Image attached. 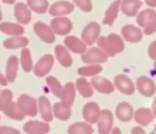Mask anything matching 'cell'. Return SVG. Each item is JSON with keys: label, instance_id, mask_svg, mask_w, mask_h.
Wrapping results in <instances>:
<instances>
[{"label": "cell", "instance_id": "37", "mask_svg": "<svg viewBox=\"0 0 156 134\" xmlns=\"http://www.w3.org/2000/svg\"><path fill=\"white\" fill-rule=\"evenodd\" d=\"M13 94L10 89H3L0 92V111H4L12 103Z\"/></svg>", "mask_w": 156, "mask_h": 134}, {"label": "cell", "instance_id": "22", "mask_svg": "<svg viewBox=\"0 0 156 134\" xmlns=\"http://www.w3.org/2000/svg\"><path fill=\"white\" fill-rule=\"evenodd\" d=\"M141 5L142 2L140 0H122L120 4L122 13L129 17L135 16Z\"/></svg>", "mask_w": 156, "mask_h": 134}, {"label": "cell", "instance_id": "25", "mask_svg": "<svg viewBox=\"0 0 156 134\" xmlns=\"http://www.w3.org/2000/svg\"><path fill=\"white\" fill-rule=\"evenodd\" d=\"M19 61L15 56H12L9 58L8 63L5 67V77L10 83H13L17 77V71H18Z\"/></svg>", "mask_w": 156, "mask_h": 134}, {"label": "cell", "instance_id": "4", "mask_svg": "<svg viewBox=\"0 0 156 134\" xmlns=\"http://www.w3.org/2000/svg\"><path fill=\"white\" fill-rule=\"evenodd\" d=\"M54 64V58L51 54H45L38 60V62L36 63V65L34 66V71L35 76L39 77H45L46 74H49V71L51 70L52 66Z\"/></svg>", "mask_w": 156, "mask_h": 134}, {"label": "cell", "instance_id": "43", "mask_svg": "<svg viewBox=\"0 0 156 134\" xmlns=\"http://www.w3.org/2000/svg\"><path fill=\"white\" fill-rule=\"evenodd\" d=\"M132 133H141V134H144V130H141V128L140 127H135V128H133V130H132Z\"/></svg>", "mask_w": 156, "mask_h": 134}, {"label": "cell", "instance_id": "48", "mask_svg": "<svg viewBox=\"0 0 156 134\" xmlns=\"http://www.w3.org/2000/svg\"><path fill=\"white\" fill-rule=\"evenodd\" d=\"M2 19V13H1V10H0V20Z\"/></svg>", "mask_w": 156, "mask_h": 134}, {"label": "cell", "instance_id": "39", "mask_svg": "<svg viewBox=\"0 0 156 134\" xmlns=\"http://www.w3.org/2000/svg\"><path fill=\"white\" fill-rule=\"evenodd\" d=\"M148 52H149V56H150V58L152 59V60L156 61V41L151 43V45L149 46Z\"/></svg>", "mask_w": 156, "mask_h": 134}, {"label": "cell", "instance_id": "10", "mask_svg": "<svg viewBox=\"0 0 156 134\" xmlns=\"http://www.w3.org/2000/svg\"><path fill=\"white\" fill-rule=\"evenodd\" d=\"M91 85L96 91H98L99 93L102 94H111L115 89V84L111 82L109 80H107L104 77H99V76H94L91 78Z\"/></svg>", "mask_w": 156, "mask_h": 134}, {"label": "cell", "instance_id": "31", "mask_svg": "<svg viewBox=\"0 0 156 134\" xmlns=\"http://www.w3.org/2000/svg\"><path fill=\"white\" fill-rule=\"evenodd\" d=\"M68 133L70 134H90L94 133V129L88 122H76L68 128Z\"/></svg>", "mask_w": 156, "mask_h": 134}, {"label": "cell", "instance_id": "47", "mask_svg": "<svg viewBox=\"0 0 156 134\" xmlns=\"http://www.w3.org/2000/svg\"><path fill=\"white\" fill-rule=\"evenodd\" d=\"M153 107H156V98L154 99V101H153Z\"/></svg>", "mask_w": 156, "mask_h": 134}, {"label": "cell", "instance_id": "32", "mask_svg": "<svg viewBox=\"0 0 156 134\" xmlns=\"http://www.w3.org/2000/svg\"><path fill=\"white\" fill-rule=\"evenodd\" d=\"M53 113L55 117L58 118L60 120H67L71 115V110H70V107H65L61 101V102H56L54 104Z\"/></svg>", "mask_w": 156, "mask_h": 134}, {"label": "cell", "instance_id": "24", "mask_svg": "<svg viewBox=\"0 0 156 134\" xmlns=\"http://www.w3.org/2000/svg\"><path fill=\"white\" fill-rule=\"evenodd\" d=\"M120 4H121V0H116L113 3L109 5V8L106 10L103 18V24L107 26H112L114 24V21L116 20L118 16V13L120 10Z\"/></svg>", "mask_w": 156, "mask_h": 134}, {"label": "cell", "instance_id": "36", "mask_svg": "<svg viewBox=\"0 0 156 134\" xmlns=\"http://www.w3.org/2000/svg\"><path fill=\"white\" fill-rule=\"evenodd\" d=\"M20 63L23 69L25 71L29 72L32 70V58H31V52L29 49H23L21 51V58H20Z\"/></svg>", "mask_w": 156, "mask_h": 134}, {"label": "cell", "instance_id": "34", "mask_svg": "<svg viewBox=\"0 0 156 134\" xmlns=\"http://www.w3.org/2000/svg\"><path fill=\"white\" fill-rule=\"evenodd\" d=\"M102 71V67L99 64H90L88 66L80 67L78 69V74L83 77H94Z\"/></svg>", "mask_w": 156, "mask_h": 134}, {"label": "cell", "instance_id": "38", "mask_svg": "<svg viewBox=\"0 0 156 134\" xmlns=\"http://www.w3.org/2000/svg\"><path fill=\"white\" fill-rule=\"evenodd\" d=\"M73 1L83 12H90L93 10V3L90 0H73Z\"/></svg>", "mask_w": 156, "mask_h": 134}, {"label": "cell", "instance_id": "17", "mask_svg": "<svg viewBox=\"0 0 156 134\" xmlns=\"http://www.w3.org/2000/svg\"><path fill=\"white\" fill-rule=\"evenodd\" d=\"M66 47L70 50V51L74 52V53H81L83 54L86 51V44L85 42L79 39L76 36H67L64 41Z\"/></svg>", "mask_w": 156, "mask_h": 134}, {"label": "cell", "instance_id": "49", "mask_svg": "<svg viewBox=\"0 0 156 134\" xmlns=\"http://www.w3.org/2000/svg\"><path fill=\"white\" fill-rule=\"evenodd\" d=\"M154 67H155V70H156V61L154 62Z\"/></svg>", "mask_w": 156, "mask_h": 134}, {"label": "cell", "instance_id": "33", "mask_svg": "<svg viewBox=\"0 0 156 134\" xmlns=\"http://www.w3.org/2000/svg\"><path fill=\"white\" fill-rule=\"evenodd\" d=\"M27 2L30 9L38 14H44L49 9V3L47 0H27Z\"/></svg>", "mask_w": 156, "mask_h": 134}, {"label": "cell", "instance_id": "46", "mask_svg": "<svg viewBox=\"0 0 156 134\" xmlns=\"http://www.w3.org/2000/svg\"><path fill=\"white\" fill-rule=\"evenodd\" d=\"M153 113H154V116L156 118V107H153Z\"/></svg>", "mask_w": 156, "mask_h": 134}, {"label": "cell", "instance_id": "12", "mask_svg": "<svg viewBox=\"0 0 156 134\" xmlns=\"http://www.w3.org/2000/svg\"><path fill=\"white\" fill-rule=\"evenodd\" d=\"M114 84L124 95H129V96L133 95L134 92H135L134 83L126 76H124V74H118V76H116L115 80H114Z\"/></svg>", "mask_w": 156, "mask_h": 134}, {"label": "cell", "instance_id": "18", "mask_svg": "<svg viewBox=\"0 0 156 134\" xmlns=\"http://www.w3.org/2000/svg\"><path fill=\"white\" fill-rule=\"evenodd\" d=\"M38 111L41 112V118L45 121L50 122L53 118V111L51 110L50 101L46 96H41L38 98Z\"/></svg>", "mask_w": 156, "mask_h": 134}, {"label": "cell", "instance_id": "7", "mask_svg": "<svg viewBox=\"0 0 156 134\" xmlns=\"http://www.w3.org/2000/svg\"><path fill=\"white\" fill-rule=\"evenodd\" d=\"M100 26L97 23H89L84 30L82 31V39L85 42L86 45H93L98 41L99 35H100Z\"/></svg>", "mask_w": 156, "mask_h": 134}, {"label": "cell", "instance_id": "15", "mask_svg": "<svg viewBox=\"0 0 156 134\" xmlns=\"http://www.w3.org/2000/svg\"><path fill=\"white\" fill-rule=\"evenodd\" d=\"M121 33L125 41L129 42V43H138L142 38L141 30L133 25H125L122 28Z\"/></svg>", "mask_w": 156, "mask_h": 134}, {"label": "cell", "instance_id": "14", "mask_svg": "<svg viewBox=\"0 0 156 134\" xmlns=\"http://www.w3.org/2000/svg\"><path fill=\"white\" fill-rule=\"evenodd\" d=\"M23 131L27 133H32V134H44L49 132L50 127L47 121L41 122V121H37V120H30V121L25 124Z\"/></svg>", "mask_w": 156, "mask_h": 134}, {"label": "cell", "instance_id": "3", "mask_svg": "<svg viewBox=\"0 0 156 134\" xmlns=\"http://www.w3.org/2000/svg\"><path fill=\"white\" fill-rule=\"evenodd\" d=\"M17 103H18L19 107L23 110V112L28 116H36L37 111H38V103L36 102V100L34 98L30 97L29 95H20L18 97V100H17Z\"/></svg>", "mask_w": 156, "mask_h": 134}, {"label": "cell", "instance_id": "23", "mask_svg": "<svg viewBox=\"0 0 156 134\" xmlns=\"http://www.w3.org/2000/svg\"><path fill=\"white\" fill-rule=\"evenodd\" d=\"M74 99H76V87H74L73 83L68 82L64 86L63 94L61 96V100H62V103L65 107H71V105L74 102Z\"/></svg>", "mask_w": 156, "mask_h": 134}, {"label": "cell", "instance_id": "30", "mask_svg": "<svg viewBox=\"0 0 156 134\" xmlns=\"http://www.w3.org/2000/svg\"><path fill=\"white\" fill-rule=\"evenodd\" d=\"M3 112L8 117L12 118V119H14V120H23L26 116V114L23 113V110L19 107L17 102H12Z\"/></svg>", "mask_w": 156, "mask_h": 134}, {"label": "cell", "instance_id": "20", "mask_svg": "<svg viewBox=\"0 0 156 134\" xmlns=\"http://www.w3.org/2000/svg\"><path fill=\"white\" fill-rule=\"evenodd\" d=\"M134 117H135L136 122H138L141 126H148L152 122L153 118H154V113L151 111L150 109L147 107H140L134 113Z\"/></svg>", "mask_w": 156, "mask_h": 134}, {"label": "cell", "instance_id": "9", "mask_svg": "<svg viewBox=\"0 0 156 134\" xmlns=\"http://www.w3.org/2000/svg\"><path fill=\"white\" fill-rule=\"evenodd\" d=\"M114 124L113 114L109 110L101 111L100 118L98 120V130L101 134H107L112 131Z\"/></svg>", "mask_w": 156, "mask_h": 134}, {"label": "cell", "instance_id": "28", "mask_svg": "<svg viewBox=\"0 0 156 134\" xmlns=\"http://www.w3.org/2000/svg\"><path fill=\"white\" fill-rule=\"evenodd\" d=\"M76 87L79 93L84 98L91 97L94 95V89L91 83H89L85 78H79L76 82Z\"/></svg>", "mask_w": 156, "mask_h": 134}, {"label": "cell", "instance_id": "29", "mask_svg": "<svg viewBox=\"0 0 156 134\" xmlns=\"http://www.w3.org/2000/svg\"><path fill=\"white\" fill-rule=\"evenodd\" d=\"M29 44V39L25 36H14L3 42V46L8 49H17L23 48Z\"/></svg>", "mask_w": 156, "mask_h": 134}, {"label": "cell", "instance_id": "42", "mask_svg": "<svg viewBox=\"0 0 156 134\" xmlns=\"http://www.w3.org/2000/svg\"><path fill=\"white\" fill-rule=\"evenodd\" d=\"M8 79H6V77H4L3 74L0 72V84L3 85V86H5L6 84H8Z\"/></svg>", "mask_w": 156, "mask_h": 134}, {"label": "cell", "instance_id": "45", "mask_svg": "<svg viewBox=\"0 0 156 134\" xmlns=\"http://www.w3.org/2000/svg\"><path fill=\"white\" fill-rule=\"evenodd\" d=\"M4 3H8V4H13L15 2V0H2Z\"/></svg>", "mask_w": 156, "mask_h": 134}, {"label": "cell", "instance_id": "19", "mask_svg": "<svg viewBox=\"0 0 156 134\" xmlns=\"http://www.w3.org/2000/svg\"><path fill=\"white\" fill-rule=\"evenodd\" d=\"M116 115H117L118 119L121 120V121H129L134 116L133 107L127 102H120L116 107Z\"/></svg>", "mask_w": 156, "mask_h": 134}, {"label": "cell", "instance_id": "6", "mask_svg": "<svg viewBox=\"0 0 156 134\" xmlns=\"http://www.w3.org/2000/svg\"><path fill=\"white\" fill-rule=\"evenodd\" d=\"M137 89L139 93L144 97H152L156 92V85L154 81L152 79L148 78V77L141 76L137 79Z\"/></svg>", "mask_w": 156, "mask_h": 134}, {"label": "cell", "instance_id": "44", "mask_svg": "<svg viewBox=\"0 0 156 134\" xmlns=\"http://www.w3.org/2000/svg\"><path fill=\"white\" fill-rule=\"evenodd\" d=\"M146 2L149 6H152V8L156 6V0H146Z\"/></svg>", "mask_w": 156, "mask_h": 134}, {"label": "cell", "instance_id": "21", "mask_svg": "<svg viewBox=\"0 0 156 134\" xmlns=\"http://www.w3.org/2000/svg\"><path fill=\"white\" fill-rule=\"evenodd\" d=\"M156 20V12L152 9H147L138 14L136 21L142 28H147L151 26Z\"/></svg>", "mask_w": 156, "mask_h": 134}, {"label": "cell", "instance_id": "8", "mask_svg": "<svg viewBox=\"0 0 156 134\" xmlns=\"http://www.w3.org/2000/svg\"><path fill=\"white\" fill-rule=\"evenodd\" d=\"M51 28L58 35H67L72 30V23L66 17L56 16L51 20Z\"/></svg>", "mask_w": 156, "mask_h": 134}, {"label": "cell", "instance_id": "26", "mask_svg": "<svg viewBox=\"0 0 156 134\" xmlns=\"http://www.w3.org/2000/svg\"><path fill=\"white\" fill-rule=\"evenodd\" d=\"M0 31L4 34L19 36L25 33V29L21 25L14 23H2L0 24Z\"/></svg>", "mask_w": 156, "mask_h": 134}, {"label": "cell", "instance_id": "41", "mask_svg": "<svg viewBox=\"0 0 156 134\" xmlns=\"http://www.w3.org/2000/svg\"><path fill=\"white\" fill-rule=\"evenodd\" d=\"M155 32H156V20L151 26L144 28V33H146L147 35H151V34L155 33Z\"/></svg>", "mask_w": 156, "mask_h": 134}, {"label": "cell", "instance_id": "11", "mask_svg": "<svg viewBox=\"0 0 156 134\" xmlns=\"http://www.w3.org/2000/svg\"><path fill=\"white\" fill-rule=\"evenodd\" d=\"M100 115V107H99V105L96 102H88L83 107V118L88 124H96V122H98Z\"/></svg>", "mask_w": 156, "mask_h": 134}, {"label": "cell", "instance_id": "2", "mask_svg": "<svg viewBox=\"0 0 156 134\" xmlns=\"http://www.w3.org/2000/svg\"><path fill=\"white\" fill-rule=\"evenodd\" d=\"M108 59V54L99 48H90L82 54V61L86 64H100L105 63Z\"/></svg>", "mask_w": 156, "mask_h": 134}, {"label": "cell", "instance_id": "27", "mask_svg": "<svg viewBox=\"0 0 156 134\" xmlns=\"http://www.w3.org/2000/svg\"><path fill=\"white\" fill-rule=\"evenodd\" d=\"M55 56L60 64L64 67H70L72 65V58L68 50L64 46L58 45L55 47Z\"/></svg>", "mask_w": 156, "mask_h": 134}, {"label": "cell", "instance_id": "5", "mask_svg": "<svg viewBox=\"0 0 156 134\" xmlns=\"http://www.w3.org/2000/svg\"><path fill=\"white\" fill-rule=\"evenodd\" d=\"M34 31L37 36L41 39L43 42L47 44H52L55 41V32L51 28V26H48L44 23H36L34 25Z\"/></svg>", "mask_w": 156, "mask_h": 134}, {"label": "cell", "instance_id": "1", "mask_svg": "<svg viewBox=\"0 0 156 134\" xmlns=\"http://www.w3.org/2000/svg\"><path fill=\"white\" fill-rule=\"evenodd\" d=\"M98 46L102 50H104L108 56H114L121 52L124 49V43L121 36L118 34L112 33L107 36H101L98 38Z\"/></svg>", "mask_w": 156, "mask_h": 134}, {"label": "cell", "instance_id": "13", "mask_svg": "<svg viewBox=\"0 0 156 134\" xmlns=\"http://www.w3.org/2000/svg\"><path fill=\"white\" fill-rule=\"evenodd\" d=\"M74 10V5L68 1H58L53 3L49 9V13L52 16H64L70 14Z\"/></svg>", "mask_w": 156, "mask_h": 134}, {"label": "cell", "instance_id": "35", "mask_svg": "<svg viewBox=\"0 0 156 134\" xmlns=\"http://www.w3.org/2000/svg\"><path fill=\"white\" fill-rule=\"evenodd\" d=\"M46 82L49 85L52 94H53L54 96H56V97L61 98V96H62V94H63V89H64V86H62V84H61L54 77H51V76L46 78Z\"/></svg>", "mask_w": 156, "mask_h": 134}, {"label": "cell", "instance_id": "40", "mask_svg": "<svg viewBox=\"0 0 156 134\" xmlns=\"http://www.w3.org/2000/svg\"><path fill=\"white\" fill-rule=\"evenodd\" d=\"M18 130L10 128V127H0V134H19Z\"/></svg>", "mask_w": 156, "mask_h": 134}, {"label": "cell", "instance_id": "16", "mask_svg": "<svg viewBox=\"0 0 156 134\" xmlns=\"http://www.w3.org/2000/svg\"><path fill=\"white\" fill-rule=\"evenodd\" d=\"M14 15L18 23L23 24V25H27L31 21V11L25 3L19 2V3L15 4Z\"/></svg>", "mask_w": 156, "mask_h": 134}]
</instances>
